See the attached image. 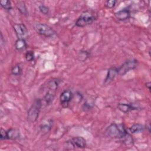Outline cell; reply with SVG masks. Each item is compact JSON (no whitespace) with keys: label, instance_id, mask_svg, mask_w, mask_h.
<instances>
[{"label":"cell","instance_id":"1","mask_svg":"<svg viewBox=\"0 0 151 151\" xmlns=\"http://www.w3.org/2000/svg\"><path fill=\"white\" fill-rule=\"evenodd\" d=\"M105 133L109 137L121 139L128 133L123 124L112 123L107 127Z\"/></svg>","mask_w":151,"mask_h":151},{"label":"cell","instance_id":"2","mask_svg":"<svg viewBox=\"0 0 151 151\" xmlns=\"http://www.w3.org/2000/svg\"><path fill=\"white\" fill-rule=\"evenodd\" d=\"M41 107V100L40 99H35L28 111L27 118L30 122H35L37 120Z\"/></svg>","mask_w":151,"mask_h":151},{"label":"cell","instance_id":"3","mask_svg":"<svg viewBox=\"0 0 151 151\" xmlns=\"http://www.w3.org/2000/svg\"><path fill=\"white\" fill-rule=\"evenodd\" d=\"M36 32L42 36L51 37L55 34V31L49 25L43 23H36L34 25Z\"/></svg>","mask_w":151,"mask_h":151},{"label":"cell","instance_id":"4","mask_svg":"<svg viewBox=\"0 0 151 151\" xmlns=\"http://www.w3.org/2000/svg\"><path fill=\"white\" fill-rule=\"evenodd\" d=\"M95 20V17L88 11H86L76 20L75 25L78 27H84L91 24Z\"/></svg>","mask_w":151,"mask_h":151},{"label":"cell","instance_id":"5","mask_svg":"<svg viewBox=\"0 0 151 151\" xmlns=\"http://www.w3.org/2000/svg\"><path fill=\"white\" fill-rule=\"evenodd\" d=\"M137 65V61L135 59H130L126 61L118 68V74L123 76L131 70L134 69Z\"/></svg>","mask_w":151,"mask_h":151},{"label":"cell","instance_id":"6","mask_svg":"<svg viewBox=\"0 0 151 151\" xmlns=\"http://www.w3.org/2000/svg\"><path fill=\"white\" fill-rule=\"evenodd\" d=\"M14 31L18 39L25 40L28 36V31L23 24H15L13 25Z\"/></svg>","mask_w":151,"mask_h":151},{"label":"cell","instance_id":"7","mask_svg":"<svg viewBox=\"0 0 151 151\" xmlns=\"http://www.w3.org/2000/svg\"><path fill=\"white\" fill-rule=\"evenodd\" d=\"M73 98V94L72 91L69 90L67 89L64 90L60 96V100L61 105L64 108H67L68 107L70 102Z\"/></svg>","mask_w":151,"mask_h":151},{"label":"cell","instance_id":"8","mask_svg":"<svg viewBox=\"0 0 151 151\" xmlns=\"http://www.w3.org/2000/svg\"><path fill=\"white\" fill-rule=\"evenodd\" d=\"M66 143L69 146L76 147L78 148H84L86 146V140L81 136L73 137L69 140L67 141Z\"/></svg>","mask_w":151,"mask_h":151},{"label":"cell","instance_id":"9","mask_svg":"<svg viewBox=\"0 0 151 151\" xmlns=\"http://www.w3.org/2000/svg\"><path fill=\"white\" fill-rule=\"evenodd\" d=\"M118 75V68L116 67H113L108 70L106 77L104 80V84L108 85L114 80L115 77Z\"/></svg>","mask_w":151,"mask_h":151},{"label":"cell","instance_id":"10","mask_svg":"<svg viewBox=\"0 0 151 151\" xmlns=\"http://www.w3.org/2000/svg\"><path fill=\"white\" fill-rule=\"evenodd\" d=\"M114 16L118 20L124 21L129 18L130 16V12L129 9L124 8L115 12Z\"/></svg>","mask_w":151,"mask_h":151},{"label":"cell","instance_id":"11","mask_svg":"<svg viewBox=\"0 0 151 151\" xmlns=\"http://www.w3.org/2000/svg\"><path fill=\"white\" fill-rule=\"evenodd\" d=\"M52 126V120L51 119H48L47 120H45L43 122H42V123L40 124V130L42 133L46 134L47 133H48Z\"/></svg>","mask_w":151,"mask_h":151},{"label":"cell","instance_id":"12","mask_svg":"<svg viewBox=\"0 0 151 151\" xmlns=\"http://www.w3.org/2000/svg\"><path fill=\"white\" fill-rule=\"evenodd\" d=\"M117 108L120 111L125 113L136 109V108L133 104H127V103H121L118 104Z\"/></svg>","mask_w":151,"mask_h":151},{"label":"cell","instance_id":"13","mask_svg":"<svg viewBox=\"0 0 151 151\" xmlns=\"http://www.w3.org/2000/svg\"><path fill=\"white\" fill-rule=\"evenodd\" d=\"M15 48L18 51H23L25 50L27 47V44L25 40L18 39L14 44Z\"/></svg>","mask_w":151,"mask_h":151},{"label":"cell","instance_id":"14","mask_svg":"<svg viewBox=\"0 0 151 151\" xmlns=\"http://www.w3.org/2000/svg\"><path fill=\"white\" fill-rule=\"evenodd\" d=\"M8 133V139H11V140H15L19 138L20 137V132L19 130L16 129H13L11 128L7 131Z\"/></svg>","mask_w":151,"mask_h":151},{"label":"cell","instance_id":"15","mask_svg":"<svg viewBox=\"0 0 151 151\" xmlns=\"http://www.w3.org/2000/svg\"><path fill=\"white\" fill-rule=\"evenodd\" d=\"M60 80L58 78H53L50 80L47 83V87L52 91H55L60 84Z\"/></svg>","mask_w":151,"mask_h":151},{"label":"cell","instance_id":"16","mask_svg":"<svg viewBox=\"0 0 151 151\" xmlns=\"http://www.w3.org/2000/svg\"><path fill=\"white\" fill-rule=\"evenodd\" d=\"M144 129H145V127H144L143 125L137 123V124H133L129 128V131L132 133H140V132H142V131H143Z\"/></svg>","mask_w":151,"mask_h":151},{"label":"cell","instance_id":"17","mask_svg":"<svg viewBox=\"0 0 151 151\" xmlns=\"http://www.w3.org/2000/svg\"><path fill=\"white\" fill-rule=\"evenodd\" d=\"M17 7L18 9V11L24 15H28V11L26 7V5L25 4V2L23 1H18L17 4Z\"/></svg>","mask_w":151,"mask_h":151},{"label":"cell","instance_id":"18","mask_svg":"<svg viewBox=\"0 0 151 151\" xmlns=\"http://www.w3.org/2000/svg\"><path fill=\"white\" fill-rule=\"evenodd\" d=\"M55 93H52L48 91V92H47V93L45 94V95L44 96V101L45 102V103L48 105L50 104H51L52 101L54 100V96H55Z\"/></svg>","mask_w":151,"mask_h":151},{"label":"cell","instance_id":"19","mask_svg":"<svg viewBox=\"0 0 151 151\" xmlns=\"http://www.w3.org/2000/svg\"><path fill=\"white\" fill-rule=\"evenodd\" d=\"M89 52L87 51H80L77 55L78 59L79 61H84L85 60H87V58H88V57H89Z\"/></svg>","mask_w":151,"mask_h":151},{"label":"cell","instance_id":"20","mask_svg":"<svg viewBox=\"0 0 151 151\" xmlns=\"http://www.w3.org/2000/svg\"><path fill=\"white\" fill-rule=\"evenodd\" d=\"M21 71H22V69L19 64L15 65L14 66L12 67L11 69V74L16 76H19L21 73Z\"/></svg>","mask_w":151,"mask_h":151},{"label":"cell","instance_id":"21","mask_svg":"<svg viewBox=\"0 0 151 151\" xmlns=\"http://www.w3.org/2000/svg\"><path fill=\"white\" fill-rule=\"evenodd\" d=\"M1 6L5 10L9 11L12 9V5L9 1L8 0H2L0 2Z\"/></svg>","mask_w":151,"mask_h":151},{"label":"cell","instance_id":"22","mask_svg":"<svg viewBox=\"0 0 151 151\" xmlns=\"http://www.w3.org/2000/svg\"><path fill=\"white\" fill-rule=\"evenodd\" d=\"M25 59L28 61H31L34 58V54L32 51H28L25 54Z\"/></svg>","mask_w":151,"mask_h":151},{"label":"cell","instance_id":"23","mask_svg":"<svg viewBox=\"0 0 151 151\" xmlns=\"http://www.w3.org/2000/svg\"><path fill=\"white\" fill-rule=\"evenodd\" d=\"M116 2L117 1L116 0H108L105 2V6L107 8H113L115 6Z\"/></svg>","mask_w":151,"mask_h":151},{"label":"cell","instance_id":"24","mask_svg":"<svg viewBox=\"0 0 151 151\" xmlns=\"http://www.w3.org/2000/svg\"><path fill=\"white\" fill-rule=\"evenodd\" d=\"M39 10L42 14L44 15H47L49 12V8L47 6H45L43 5L39 6Z\"/></svg>","mask_w":151,"mask_h":151},{"label":"cell","instance_id":"25","mask_svg":"<svg viewBox=\"0 0 151 151\" xmlns=\"http://www.w3.org/2000/svg\"><path fill=\"white\" fill-rule=\"evenodd\" d=\"M0 139L1 140H5V139H8V133L7 131H6L5 129L1 128L0 130Z\"/></svg>","mask_w":151,"mask_h":151},{"label":"cell","instance_id":"26","mask_svg":"<svg viewBox=\"0 0 151 151\" xmlns=\"http://www.w3.org/2000/svg\"><path fill=\"white\" fill-rule=\"evenodd\" d=\"M146 86L148 87L149 90L150 89V82H147L146 83Z\"/></svg>","mask_w":151,"mask_h":151}]
</instances>
